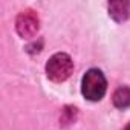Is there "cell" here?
Segmentation results:
<instances>
[{"label":"cell","mask_w":130,"mask_h":130,"mask_svg":"<svg viewBox=\"0 0 130 130\" xmlns=\"http://www.w3.org/2000/svg\"><path fill=\"white\" fill-rule=\"evenodd\" d=\"M15 28L20 37L23 38H32L40 28V20L38 15L32 11V9H25L19 14L17 20H15Z\"/></svg>","instance_id":"obj_3"},{"label":"cell","mask_w":130,"mask_h":130,"mask_svg":"<svg viewBox=\"0 0 130 130\" xmlns=\"http://www.w3.org/2000/svg\"><path fill=\"white\" fill-rule=\"evenodd\" d=\"M75 118H77V109L68 106V107H64V110L61 113L60 122H61V125H69V124H72L75 121Z\"/></svg>","instance_id":"obj_6"},{"label":"cell","mask_w":130,"mask_h":130,"mask_svg":"<svg viewBox=\"0 0 130 130\" xmlns=\"http://www.w3.org/2000/svg\"><path fill=\"white\" fill-rule=\"evenodd\" d=\"M74 71V63L72 58L68 54H55L49 58L47 64H46V74L49 77V80L55 81V83H61L66 81L71 74Z\"/></svg>","instance_id":"obj_1"},{"label":"cell","mask_w":130,"mask_h":130,"mask_svg":"<svg viewBox=\"0 0 130 130\" xmlns=\"http://www.w3.org/2000/svg\"><path fill=\"white\" fill-rule=\"evenodd\" d=\"M113 104L118 109H127L130 107V87L122 86L115 90L113 93Z\"/></svg>","instance_id":"obj_5"},{"label":"cell","mask_w":130,"mask_h":130,"mask_svg":"<svg viewBox=\"0 0 130 130\" xmlns=\"http://www.w3.org/2000/svg\"><path fill=\"white\" fill-rule=\"evenodd\" d=\"M106 89H107V81L101 71L90 69L86 72V75L83 77V87H81L84 98H87L89 101H100L104 96Z\"/></svg>","instance_id":"obj_2"},{"label":"cell","mask_w":130,"mask_h":130,"mask_svg":"<svg viewBox=\"0 0 130 130\" xmlns=\"http://www.w3.org/2000/svg\"><path fill=\"white\" fill-rule=\"evenodd\" d=\"M109 14L116 22L125 20L130 15V2H112L109 5Z\"/></svg>","instance_id":"obj_4"},{"label":"cell","mask_w":130,"mask_h":130,"mask_svg":"<svg viewBox=\"0 0 130 130\" xmlns=\"http://www.w3.org/2000/svg\"><path fill=\"white\" fill-rule=\"evenodd\" d=\"M124 130H130V124H128V125H127V127H125Z\"/></svg>","instance_id":"obj_7"}]
</instances>
